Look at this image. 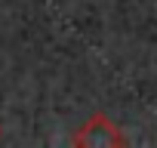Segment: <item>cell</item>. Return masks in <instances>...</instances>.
Segmentation results:
<instances>
[{
  "instance_id": "obj_2",
  "label": "cell",
  "mask_w": 157,
  "mask_h": 148,
  "mask_svg": "<svg viewBox=\"0 0 157 148\" xmlns=\"http://www.w3.org/2000/svg\"><path fill=\"white\" fill-rule=\"evenodd\" d=\"M0 139H3V127H0Z\"/></svg>"
},
{
  "instance_id": "obj_1",
  "label": "cell",
  "mask_w": 157,
  "mask_h": 148,
  "mask_svg": "<svg viewBox=\"0 0 157 148\" xmlns=\"http://www.w3.org/2000/svg\"><path fill=\"white\" fill-rule=\"evenodd\" d=\"M71 145L74 148H123L126 145V136L120 133V127L108 117V114H93L86 117L77 133L71 136Z\"/></svg>"
}]
</instances>
